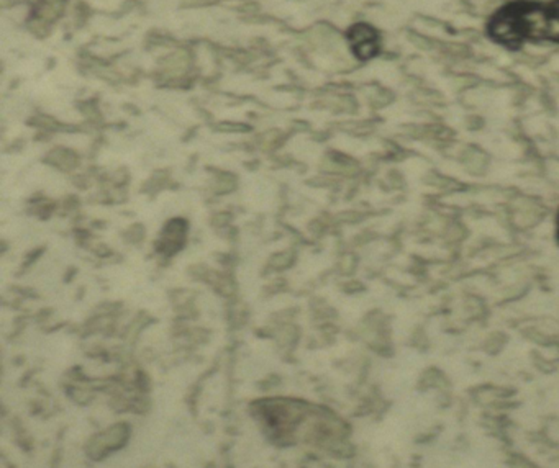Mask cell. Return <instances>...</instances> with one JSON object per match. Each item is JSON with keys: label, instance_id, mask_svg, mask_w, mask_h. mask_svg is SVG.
<instances>
[{"label": "cell", "instance_id": "6da1fadb", "mask_svg": "<svg viewBox=\"0 0 559 468\" xmlns=\"http://www.w3.org/2000/svg\"><path fill=\"white\" fill-rule=\"evenodd\" d=\"M487 35L509 50H518L526 42L559 43V0L509 2L491 17Z\"/></svg>", "mask_w": 559, "mask_h": 468}, {"label": "cell", "instance_id": "7a4b0ae2", "mask_svg": "<svg viewBox=\"0 0 559 468\" xmlns=\"http://www.w3.org/2000/svg\"><path fill=\"white\" fill-rule=\"evenodd\" d=\"M353 55L361 61L373 59L381 51V36L377 30L368 23H356L346 33Z\"/></svg>", "mask_w": 559, "mask_h": 468}, {"label": "cell", "instance_id": "3957f363", "mask_svg": "<svg viewBox=\"0 0 559 468\" xmlns=\"http://www.w3.org/2000/svg\"><path fill=\"white\" fill-rule=\"evenodd\" d=\"M558 242H559V238H558Z\"/></svg>", "mask_w": 559, "mask_h": 468}]
</instances>
